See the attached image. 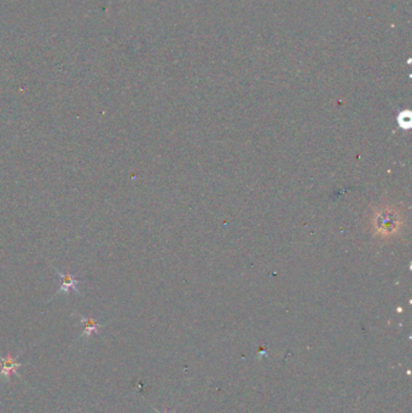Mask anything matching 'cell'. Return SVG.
Here are the masks:
<instances>
[{
  "mask_svg": "<svg viewBox=\"0 0 412 413\" xmlns=\"http://www.w3.org/2000/svg\"><path fill=\"white\" fill-rule=\"evenodd\" d=\"M55 271H56V273L58 274V277L62 279V285H61L60 289L57 290V294H60V292H62V294H69L70 291L80 294L77 284L81 283L82 279L74 278V277H71V274L63 273V272H61L58 268H56V267H55Z\"/></svg>",
  "mask_w": 412,
  "mask_h": 413,
  "instance_id": "cell-1",
  "label": "cell"
},
{
  "mask_svg": "<svg viewBox=\"0 0 412 413\" xmlns=\"http://www.w3.org/2000/svg\"><path fill=\"white\" fill-rule=\"evenodd\" d=\"M0 360L2 362L0 376L2 375V377L7 378L11 374H17V369L20 367V364L16 362L15 359H12L11 356H7V358H1L0 356Z\"/></svg>",
  "mask_w": 412,
  "mask_h": 413,
  "instance_id": "cell-3",
  "label": "cell"
},
{
  "mask_svg": "<svg viewBox=\"0 0 412 413\" xmlns=\"http://www.w3.org/2000/svg\"><path fill=\"white\" fill-rule=\"evenodd\" d=\"M77 317L80 318V321L84 324L85 329H84V334H82V336H85L86 338L91 337L93 334L100 331L101 327H103V324H100L98 321H96L95 319L86 318V317L81 316V314H77Z\"/></svg>",
  "mask_w": 412,
  "mask_h": 413,
  "instance_id": "cell-2",
  "label": "cell"
}]
</instances>
